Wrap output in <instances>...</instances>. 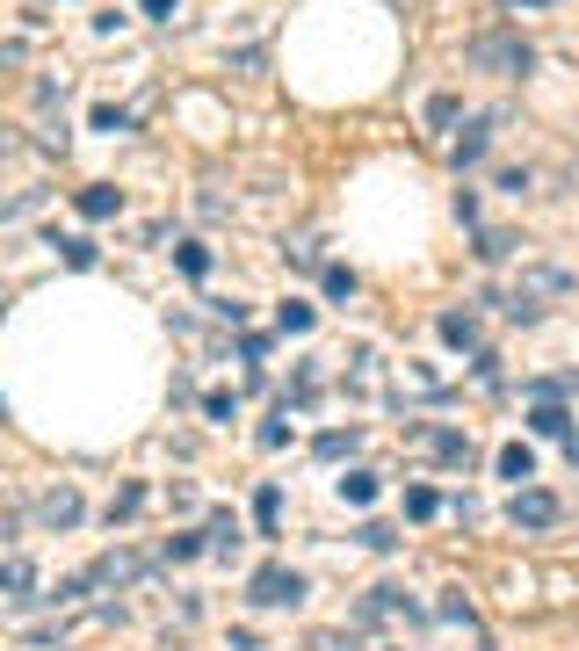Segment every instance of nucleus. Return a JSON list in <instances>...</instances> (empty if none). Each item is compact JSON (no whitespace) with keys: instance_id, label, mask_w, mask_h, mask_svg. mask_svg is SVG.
<instances>
[{"instance_id":"f257e3e1","label":"nucleus","mask_w":579,"mask_h":651,"mask_svg":"<svg viewBox=\"0 0 579 651\" xmlns=\"http://www.w3.org/2000/svg\"><path fill=\"white\" fill-rule=\"evenodd\" d=\"M464 66L471 73H500V80H522L536 73V44L522 37V29H507V22H485L464 37Z\"/></svg>"},{"instance_id":"f03ea898","label":"nucleus","mask_w":579,"mask_h":651,"mask_svg":"<svg viewBox=\"0 0 579 651\" xmlns=\"http://www.w3.org/2000/svg\"><path fill=\"white\" fill-rule=\"evenodd\" d=\"M565 290H572V275H565V268H522V283H514L507 297H493V304H500L507 319H522V326H529V319H543V297H565Z\"/></svg>"},{"instance_id":"7ed1b4c3","label":"nucleus","mask_w":579,"mask_h":651,"mask_svg":"<svg viewBox=\"0 0 579 651\" xmlns=\"http://www.w3.org/2000/svg\"><path fill=\"white\" fill-rule=\"evenodd\" d=\"M247 601H254V608H297V601H304V572H297V565H261V572L247 579Z\"/></svg>"},{"instance_id":"20e7f679","label":"nucleus","mask_w":579,"mask_h":651,"mask_svg":"<svg viewBox=\"0 0 579 651\" xmlns=\"http://www.w3.org/2000/svg\"><path fill=\"white\" fill-rule=\"evenodd\" d=\"M152 565H160V557H145V550H102L80 579H87V594H95V586H138Z\"/></svg>"},{"instance_id":"39448f33","label":"nucleus","mask_w":579,"mask_h":651,"mask_svg":"<svg viewBox=\"0 0 579 651\" xmlns=\"http://www.w3.org/2000/svg\"><path fill=\"white\" fill-rule=\"evenodd\" d=\"M80 514H87V500L73 485H51L37 507H29V521H37V529H51V536H66V529H80Z\"/></svg>"},{"instance_id":"423d86ee","label":"nucleus","mask_w":579,"mask_h":651,"mask_svg":"<svg viewBox=\"0 0 579 651\" xmlns=\"http://www.w3.org/2000/svg\"><path fill=\"white\" fill-rule=\"evenodd\" d=\"M384 615H413V623H420V608L406 601V586H391V579H384V586H370V594L355 601V630H377Z\"/></svg>"},{"instance_id":"0eeeda50","label":"nucleus","mask_w":579,"mask_h":651,"mask_svg":"<svg viewBox=\"0 0 579 651\" xmlns=\"http://www.w3.org/2000/svg\"><path fill=\"white\" fill-rule=\"evenodd\" d=\"M507 521H514V529H551V521H558V492H543V485H514Z\"/></svg>"},{"instance_id":"6e6552de","label":"nucleus","mask_w":579,"mask_h":651,"mask_svg":"<svg viewBox=\"0 0 579 651\" xmlns=\"http://www.w3.org/2000/svg\"><path fill=\"white\" fill-rule=\"evenodd\" d=\"M493 138H500V116H471L464 131H456V145H449V160H456V174H471L485 152H493Z\"/></svg>"},{"instance_id":"1a4fd4ad","label":"nucleus","mask_w":579,"mask_h":651,"mask_svg":"<svg viewBox=\"0 0 579 651\" xmlns=\"http://www.w3.org/2000/svg\"><path fill=\"white\" fill-rule=\"evenodd\" d=\"M413 434L428 442V456L442 463V471H471V456H478V449H471V434H464V427H413Z\"/></svg>"},{"instance_id":"9d476101","label":"nucleus","mask_w":579,"mask_h":651,"mask_svg":"<svg viewBox=\"0 0 579 651\" xmlns=\"http://www.w3.org/2000/svg\"><path fill=\"white\" fill-rule=\"evenodd\" d=\"M522 420H529V434H551V442H572V434H579V427H572V406H565V398H536V406H529Z\"/></svg>"},{"instance_id":"9b49d317","label":"nucleus","mask_w":579,"mask_h":651,"mask_svg":"<svg viewBox=\"0 0 579 651\" xmlns=\"http://www.w3.org/2000/svg\"><path fill=\"white\" fill-rule=\"evenodd\" d=\"M0 601H37V565L29 557H0Z\"/></svg>"},{"instance_id":"f8f14e48","label":"nucleus","mask_w":579,"mask_h":651,"mask_svg":"<svg viewBox=\"0 0 579 651\" xmlns=\"http://www.w3.org/2000/svg\"><path fill=\"white\" fill-rule=\"evenodd\" d=\"M73 210L87 217V225H109V217L124 210V189H109V181H95V189H80V196H73Z\"/></svg>"},{"instance_id":"ddd939ff","label":"nucleus","mask_w":579,"mask_h":651,"mask_svg":"<svg viewBox=\"0 0 579 651\" xmlns=\"http://www.w3.org/2000/svg\"><path fill=\"white\" fill-rule=\"evenodd\" d=\"M435 333L449 340L456 355H478V312H442V319H435Z\"/></svg>"},{"instance_id":"4468645a","label":"nucleus","mask_w":579,"mask_h":651,"mask_svg":"<svg viewBox=\"0 0 579 651\" xmlns=\"http://www.w3.org/2000/svg\"><path fill=\"white\" fill-rule=\"evenodd\" d=\"M203 543H210V550H239V514H232V507H210V514H203Z\"/></svg>"},{"instance_id":"2eb2a0df","label":"nucleus","mask_w":579,"mask_h":651,"mask_svg":"<svg viewBox=\"0 0 579 651\" xmlns=\"http://www.w3.org/2000/svg\"><path fill=\"white\" fill-rule=\"evenodd\" d=\"M51 246H58V261H66V268H80V275L102 261V246L87 239V232H66V239H51Z\"/></svg>"},{"instance_id":"dca6fc26","label":"nucleus","mask_w":579,"mask_h":651,"mask_svg":"<svg viewBox=\"0 0 579 651\" xmlns=\"http://www.w3.org/2000/svg\"><path fill=\"white\" fill-rule=\"evenodd\" d=\"M514 246H522V239H514V232H500V225H478V246H471V254H478L485 268H500V261L514 254Z\"/></svg>"},{"instance_id":"f3484780","label":"nucleus","mask_w":579,"mask_h":651,"mask_svg":"<svg viewBox=\"0 0 579 651\" xmlns=\"http://www.w3.org/2000/svg\"><path fill=\"white\" fill-rule=\"evenodd\" d=\"M276 521H283V485H254V529L276 536Z\"/></svg>"},{"instance_id":"a211bd4d","label":"nucleus","mask_w":579,"mask_h":651,"mask_svg":"<svg viewBox=\"0 0 579 651\" xmlns=\"http://www.w3.org/2000/svg\"><path fill=\"white\" fill-rule=\"evenodd\" d=\"M500 478L529 485V478H536V449H529V442H507V449H500Z\"/></svg>"},{"instance_id":"6ab92c4d","label":"nucleus","mask_w":579,"mask_h":651,"mask_svg":"<svg viewBox=\"0 0 579 651\" xmlns=\"http://www.w3.org/2000/svg\"><path fill=\"white\" fill-rule=\"evenodd\" d=\"M145 500H152V492H145L138 478H131V485H116V500H109V529H116V521H138Z\"/></svg>"},{"instance_id":"aec40b11","label":"nucleus","mask_w":579,"mask_h":651,"mask_svg":"<svg viewBox=\"0 0 579 651\" xmlns=\"http://www.w3.org/2000/svg\"><path fill=\"white\" fill-rule=\"evenodd\" d=\"M210 543H203V529H181V536H167L160 543V565H189V557H203Z\"/></svg>"},{"instance_id":"412c9836","label":"nucleus","mask_w":579,"mask_h":651,"mask_svg":"<svg viewBox=\"0 0 579 651\" xmlns=\"http://www.w3.org/2000/svg\"><path fill=\"white\" fill-rule=\"evenodd\" d=\"M319 283H326V297H333V304H348V297L362 290V275H355V268H341V261H326V268H319Z\"/></svg>"},{"instance_id":"4be33fe9","label":"nucleus","mask_w":579,"mask_h":651,"mask_svg":"<svg viewBox=\"0 0 579 651\" xmlns=\"http://www.w3.org/2000/svg\"><path fill=\"white\" fill-rule=\"evenodd\" d=\"M174 268L189 275V283H203V275H210V246H196V239H181V246H174Z\"/></svg>"},{"instance_id":"5701e85b","label":"nucleus","mask_w":579,"mask_h":651,"mask_svg":"<svg viewBox=\"0 0 579 651\" xmlns=\"http://www.w3.org/2000/svg\"><path fill=\"white\" fill-rule=\"evenodd\" d=\"M355 442H362V434H355V427H326V434H319V442H312V449H319L326 463H341V456H355Z\"/></svg>"},{"instance_id":"b1692460","label":"nucleus","mask_w":579,"mask_h":651,"mask_svg":"<svg viewBox=\"0 0 579 651\" xmlns=\"http://www.w3.org/2000/svg\"><path fill=\"white\" fill-rule=\"evenodd\" d=\"M341 500H348V507H370V500H377V471H348V478H341Z\"/></svg>"},{"instance_id":"393cba45","label":"nucleus","mask_w":579,"mask_h":651,"mask_svg":"<svg viewBox=\"0 0 579 651\" xmlns=\"http://www.w3.org/2000/svg\"><path fill=\"white\" fill-rule=\"evenodd\" d=\"M406 514H413V521H435V514H442V492H435V485H406Z\"/></svg>"},{"instance_id":"a878e982","label":"nucleus","mask_w":579,"mask_h":651,"mask_svg":"<svg viewBox=\"0 0 579 651\" xmlns=\"http://www.w3.org/2000/svg\"><path fill=\"white\" fill-rule=\"evenodd\" d=\"M312 319H319V312H312V304H304V297L276 304V326H283V333H312Z\"/></svg>"},{"instance_id":"bb28decb","label":"nucleus","mask_w":579,"mask_h":651,"mask_svg":"<svg viewBox=\"0 0 579 651\" xmlns=\"http://www.w3.org/2000/svg\"><path fill=\"white\" fill-rule=\"evenodd\" d=\"M203 420L232 427V420H239V398H232V391H203Z\"/></svg>"},{"instance_id":"cd10ccee","label":"nucleus","mask_w":579,"mask_h":651,"mask_svg":"<svg viewBox=\"0 0 579 651\" xmlns=\"http://www.w3.org/2000/svg\"><path fill=\"white\" fill-rule=\"evenodd\" d=\"M37 203H44V189H8L0 196V225H8V217H29Z\"/></svg>"},{"instance_id":"c85d7f7f","label":"nucleus","mask_w":579,"mask_h":651,"mask_svg":"<svg viewBox=\"0 0 579 651\" xmlns=\"http://www.w3.org/2000/svg\"><path fill=\"white\" fill-rule=\"evenodd\" d=\"M435 615H442V623H464V630H478V615H471V601H464V594H442V608H435Z\"/></svg>"},{"instance_id":"c756f323","label":"nucleus","mask_w":579,"mask_h":651,"mask_svg":"<svg viewBox=\"0 0 579 651\" xmlns=\"http://www.w3.org/2000/svg\"><path fill=\"white\" fill-rule=\"evenodd\" d=\"M131 123H138V116H131V109H116V102L95 109V131H109V138H116V131H131Z\"/></svg>"},{"instance_id":"7c9ffc66","label":"nucleus","mask_w":579,"mask_h":651,"mask_svg":"<svg viewBox=\"0 0 579 651\" xmlns=\"http://www.w3.org/2000/svg\"><path fill=\"white\" fill-rule=\"evenodd\" d=\"M283 254H290V268H326V261H319V239H290Z\"/></svg>"},{"instance_id":"2f4dec72","label":"nucleus","mask_w":579,"mask_h":651,"mask_svg":"<svg viewBox=\"0 0 579 651\" xmlns=\"http://www.w3.org/2000/svg\"><path fill=\"white\" fill-rule=\"evenodd\" d=\"M355 536H362V550H391V543H399V536H391V529H384V521H362V529H355Z\"/></svg>"},{"instance_id":"473e14b6","label":"nucleus","mask_w":579,"mask_h":651,"mask_svg":"<svg viewBox=\"0 0 579 651\" xmlns=\"http://www.w3.org/2000/svg\"><path fill=\"white\" fill-rule=\"evenodd\" d=\"M254 442H261V449H283V442H290V427H283V420H261V427H254Z\"/></svg>"},{"instance_id":"72a5a7b5","label":"nucleus","mask_w":579,"mask_h":651,"mask_svg":"<svg viewBox=\"0 0 579 651\" xmlns=\"http://www.w3.org/2000/svg\"><path fill=\"white\" fill-rule=\"evenodd\" d=\"M471 369H478V384H500V355H493V348H478Z\"/></svg>"},{"instance_id":"f704fd0d","label":"nucleus","mask_w":579,"mask_h":651,"mask_svg":"<svg viewBox=\"0 0 579 651\" xmlns=\"http://www.w3.org/2000/svg\"><path fill=\"white\" fill-rule=\"evenodd\" d=\"M529 181H536L529 167H500V189H507V196H522V189H529Z\"/></svg>"},{"instance_id":"c9c22d12","label":"nucleus","mask_w":579,"mask_h":651,"mask_svg":"<svg viewBox=\"0 0 579 651\" xmlns=\"http://www.w3.org/2000/svg\"><path fill=\"white\" fill-rule=\"evenodd\" d=\"M456 116H464V109H456V95H435V102H428V123H456Z\"/></svg>"},{"instance_id":"e433bc0d","label":"nucleus","mask_w":579,"mask_h":651,"mask_svg":"<svg viewBox=\"0 0 579 651\" xmlns=\"http://www.w3.org/2000/svg\"><path fill=\"white\" fill-rule=\"evenodd\" d=\"M312 651H355V637H341V630H319V637H312Z\"/></svg>"},{"instance_id":"4c0bfd02","label":"nucleus","mask_w":579,"mask_h":651,"mask_svg":"<svg viewBox=\"0 0 579 651\" xmlns=\"http://www.w3.org/2000/svg\"><path fill=\"white\" fill-rule=\"evenodd\" d=\"M138 8H145L152 22H174V15H181V0H138Z\"/></svg>"},{"instance_id":"58836bf2","label":"nucleus","mask_w":579,"mask_h":651,"mask_svg":"<svg viewBox=\"0 0 579 651\" xmlns=\"http://www.w3.org/2000/svg\"><path fill=\"white\" fill-rule=\"evenodd\" d=\"M500 8H543V0H500Z\"/></svg>"}]
</instances>
